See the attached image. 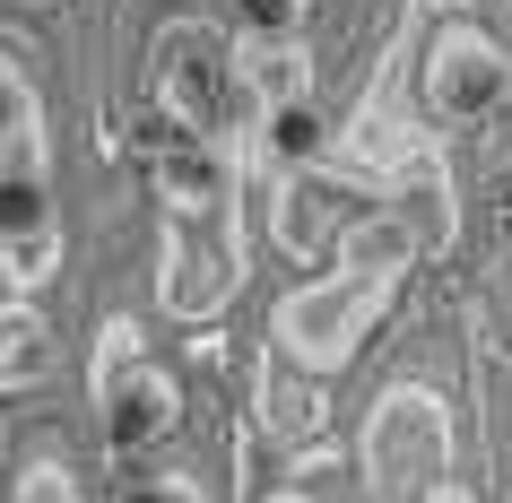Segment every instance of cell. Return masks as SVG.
I'll list each match as a JSON object with an SVG mask.
<instances>
[{"label":"cell","instance_id":"cell-13","mask_svg":"<svg viewBox=\"0 0 512 503\" xmlns=\"http://www.w3.org/2000/svg\"><path fill=\"white\" fill-rule=\"evenodd\" d=\"M53 365V330L35 321V304H0V391H27Z\"/></svg>","mask_w":512,"mask_h":503},{"label":"cell","instance_id":"cell-5","mask_svg":"<svg viewBox=\"0 0 512 503\" xmlns=\"http://www.w3.org/2000/svg\"><path fill=\"white\" fill-rule=\"evenodd\" d=\"M417 87H426V105L443 113V122H486V113L512 96V53H504L486 27L452 18V27H434Z\"/></svg>","mask_w":512,"mask_h":503},{"label":"cell","instance_id":"cell-8","mask_svg":"<svg viewBox=\"0 0 512 503\" xmlns=\"http://www.w3.org/2000/svg\"><path fill=\"white\" fill-rule=\"evenodd\" d=\"M148 183H157L165 217H209V209L235 200V157H226L217 139H200V131H174L157 157H148Z\"/></svg>","mask_w":512,"mask_h":503},{"label":"cell","instance_id":"cell-17","mask_svg":"<svg viewBox=\"0 0 512 503\" xmlns=\"http://www.w3.org/2000/svg\"><path fill=\"white\" fill-rule=\"evenodd\" d=\"M122 503H200V486H191V477H174V469H157V477H131V486H122Z\"/></svg>","mask_w":512,"mask_h":503},{"label":"cell","instance_id":"cell-21","mask_svg":"<svg viewBox=\"0 0 512 503\" xmlns=\"http://www.w3.org/2000/svg\"><path fill=\"white\" fill-rule=\"evenodd\" d=\"M504 287H512V252H504Z\"/></svg>","mask_w":512,"mask_h":503},{"label":"cell","instance_id":"cell-1","mask_svg":"<svg viewBox=\"0 0 512 503\" xmlns=\"http://www.w3.org/2000/svg\"><path fill=\"white\" fill-rule=\"evenodd\" d=\"M408 269H417V235L400 226V209H374V217H356V226H339L330 269L270 304V356H287L296 373L356 365L365 330L382 321V304L400 295Z\"/></svg>","mask_w":512,"mask_h":503},{"label":"cell","instance_id":"cell-11","mask_svg":"<svg viewBox=\"0 0 512 503\" xmlns=\"http://www.w3.org/2000/svg\"><path fill=\"white\" fill-rule=\"evenodd\" d=\"M261 434H278L287 451H313L330 434L322 373H296L287 356H261Z\"/></svg>","mask_w":512,"mask_h":503},{"label":"cell","instance_id":"cell-16","mask_svg":"<svg viewBox=\"0 0 512 503\" xmlns=\"http://www.w3.org/2000/svg\"><path fill=\"white\" fill-rule=\"evenodd\" d=\"M9 503H79V477L61 469V460H27L18 469V495Z\"/></svg>","mask_w":512,"mask_h":503},{"label":"cell","instance_id":"cell-14","mask_svg":"<svg viewBox=\"0 0 512 503\" xmlns=\"http://www.w3.org/2000/svg\"><path fill=\"white\" fill-rule=\"evenodd\" d=\"M235 35H296L304 27V0H226Z\"/></svg>","mask_w":512,"mask_h":503},{"label":"cell","instance_id":"cell-6","mask_svg":"<svg viewBox=\"0 0 512 503\" xmlns=\"http://www.w3.org/2000/svg\"><path fill=\"white\" fill-rule=\"evenodd\" d=\"M61 269V200L53 174H0V278L27 304L35 287H53Z\"/></svg>","mask_w":512,"mask_h":503},{"label":"cell","instance_id":"cell-4","mask_svg":"<svg viewBox=\"0 0 512 503\" xmlns=\"http://www.w3.org/2000/svg\"><path fill=\"white\" fill-rule=\"evenodd\" d=\"M243 287V235H235V200L209 217H174L165 226V269H157V295L174 321H217Z\"/></svg>","mask_w":512,"mask_h":503},{"label":"cell","instance_id":"cell-3","mask_svg":"<svg viewBox=\"0 0 512 503\" xmlns=\"http://www.w3.org/2000/svg\"><path fill=\"white\" fill-rule=\"evenodd\" d=\"M96 417H105L113 460H122V451L174 443V425H183V382L165 365H148L139 321H105V330H96Z\"/></svg>","mask_w":512,"mask_h":503},{"label":"cell","instance_id":"cell-12","mask_svg":"<svg viewBox=\"0 0 512 503\" xmlns=\"http://www.w3.org/2000/svg\"><path fill=\"white\" fill-rule=\"evenodd\" d=\"M252 157L270 165V174H313V165L330 157L322 105H313V96H304V105H270L261 122H252Z\"/></svg>","mask_w":512,"mask_h":503},{"label":"cell","instance_id":"cell-15","mask_svg":"<svg viewBox=\"0 0 512 503\" xmlns=\"http://www.w3.org/2000/svg\"><path fill=\"white\" fill-rule=\"evenodd\" d=\"M27 122H44V105H35V87H27V70L0 53V139L9 131H27Z\"/></svg>","mask_w":512,"mask_h":503},{"label":"cell","instance_id":"cell-10","mask_svg":"<svg viewBox=\"0 0 512 503\" xmlns=\"http://www.w3.org/2000/svg\"><path fill=\"white\" fill-rule=\"evenodd\" d=\"M270 243L287 252V261H304V269L330 261L339 217H330V183H322V174H278V183H270Z\"/></svg>","mask_w":512,"mask_h":503},{"label":"cell","instance_id":"cell-2","mask_svg":"<svg viewBox=\"0 0 512 503\" xmlns=\"http://www.w3.org/2000/svg\"><path fill=\"white\" fill-rule=\"evenodd\" d=\"M452 469V408L426 382H391L365 417V495L374 503H426Z\"/></svg>","mask_w":512,"mask_h":503},{"label":"cell","instance_id":"cell-20","mask_svg":"<svg viewBox=\"0 0 512 503\" xmlns=\"http://www.w3.org/2000/svg\"><path fill=\"white\" fill-rule=\"evenodd\" d=\"M18 9H53V0H18Z\"/></svg>","mask_w":512,"mask_h":503},{"label":"cell","instance_id":"cell-9","mask_svg":"<svg viewBox=\"0 0 512 503\" xmlns=\"http://www.w3.org/2000/svg\"><path fill=\"white\" fill-rule=\"evenodd\" d=\"M226 70L252 105H304L313 96V53H304V35H226Z\"/></svg>","mask_w":512,"mask_h":503},{"label":"cell","instance_id":"cell-19","mask_svg":"<svg viewBox=\"0 0 512 503\" xmlns=\"http://www.w3.org/2000/svg\"><path fill=\"white\" fill-rule=\"evenodd\" d=\"M261 503H313V495H296V486H278V495H261Z\"/></svg>","mask_w":512,"mask_h":503},{"label":"cell","instance_id":"cell-7","mask_svg":"<svg viewBox=\"0 0 512 503\" xmlns=\"http://www.w3.org/2000/svg\"><path fill=\"white\" fill-rule=\"evenodd\" d=\"M226 87H235V70H226V35H217V27H174L157 44V113L174 122V131L209 139Z\"/></svg>","mask_w":512,"mask_h":503},{"label":"cell","instance_id":"cell-18","mask_svg":"<svg viewBox=\"0 0 512 503\" xmlns=\"http://www.w3.org/2000/svg\"><path fill=\"white\" fill-rule=\"evenodd\" d=\"M426 503H478V495H469V486H452V477H443V486H434Z\"/></svg>","mask_w":512,"mask_h":503}]
</instances>
